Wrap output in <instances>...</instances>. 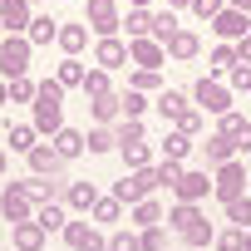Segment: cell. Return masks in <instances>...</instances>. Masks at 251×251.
I'll return each instance as SVG.
<instances>
[{
    "instance_id": "6da1fadb",
    "label": "cell",
    "mask_w": 251,
    "mask_h": 251,
    "mask_svg": "<svg viewBox=\"0 0 251 251\" xmlns=\"http://www.w3.org/2000/svg\"><path fill=\"white\" fill-rule=\"evenodd\" d=\"M35 133H59L64 128V89L54 84V79H45V84H35Z\"/></svg>"
},
{
    "instance_id": "7a4b0ae2",
    "label": "cell",
    "mask_w": 251,
    "mask_h": 251,
    "mask_svg": "<svg viewBox=\"0 0 251 251\" xmlns=\"http://www.w3.org/2000/svg\"><path fill=\"white\" fill-rule=\"evenodd\" d=\"M30 54H35V45H30L25 35H5V40H0V74H5V84H10V79H25Z\"/></svg>"
},
{
    "instance_id": "3957f363",
    "label": "cell",
    "mask_w": 251,
    "mask_h": 251,
    "mask_svg": "<svg viewBox=\"0 0 251 251\" xmlns=\"http://www.w3.org/2000/svg\"><path fill=\"white\" fill-rule=\"evenodd\" d=\"M84 25H89L99 40H108V35L123 30V10L113 5V0H89V5H84Z\"/></svg>"
},
{
    "instance_id": "277c9868",
    "label": "cell",
    "mask_w": 251,
    "mask_h": 251,
    "mask_svg": "<svg viewBox=\"0 0 251 251\" xmlns=\"http://www.w3.org/2000/svg\"><path fill=\"white\" fill-rule=\"evenodd\" d=\"M153 187H158V173H153V168H138V173L123 177V182H113V197L138 207V202H148V197H153Z\"/></svg>"
},
{
    "instance_id": "5b68a950",
    "label": "cell",
    "mask_w": 251,
    "mask_h": 251,
    "mask_svg": "<svg viewBox=\"0 0 251 251\" xmlns=\"http://www.w3.org/2000/svg\"><path fill=\"white\" fill-rule=\"evenodd\" d=\"M241 192H246V168L231 158V163H222V168H217V177H212V197L226 207V202H231V197H241Z\"/></svg>"
},
{
    "instance_id": "8992f818",
    "label": "cell",
    "mask_w": 251,
    "mask_h": 251,
    "mask_svg": "<svg viewBox=\"0 0 251 251\" xmlns=\"http://www.w3.org/2000/svg\"><path fill=\"white\" fill-rule=\"evenodd\" d=\"M192 94H197V103H202L207 113H217V118H222V113H231V89H222L217 79H207V74H202Z\"/></svg>"
},
{
    "instance_id": "52a82bcc",
    "label": "cell",
    "mask_w": 251,
    "mask_h": 251,
    "mask_svg": "<svg viewBox=\"0 0 251 251\" xmlns=\"http://www.w3.org/2000/svg\"><path fill=\"white\" fill-rule=\"evenodd\" d=\"M212 30H217V40H222V45H231V40H246V30H251V15L226 5V10L212 20Z\"/></svg>"
},
{
    "instance_id": "ba28073f",
    "label": "cell",
    "mask_w": 251,
    "mask_h": 251,
    "mask_svg": "<svg viewBox=\"0 0 251 251\" xmlns=\"http://www.w3.org/2000/svg\"><path fill=\"white\" fill-rule=\"evenodd\" d=\"M0 212H5V222H10V226H15V222H35V217H30V212H35V202L20 192V182H10L5 192H0Z\"/></svg>"
},
{
    "instance_id": "9c48e42d",
    "label": "cell",
    "mask_w": 251,
    "mask_h": 251,
    "mask_svg": "<svg viewBox=\"0 0 251 251\" xmlns=\"http://www.w3.org/2000/svg\"><path fill=\"white\" fill-rule=\"evenodd\" d=\"M30 0H0V25H5V35H25L30 30Z\"/></svg>"
},
{
    "instance_id": "30bf717a",
    "label": "cell",
    "mask_w": 251,
    "mask_h": 251,
    "mask_svg": "<svg viewBox=\"0 0 251 251\" xmlns=\"http://www.w3.org/2000/svg\"><path fill=\"white\" fill-rule=\"evenodd\" d=\"M94 64H99V69H123V64H128V45H123L118 35L99 40V45H94Z\"/></svg>"
},
{
    "instance_id": "8fae6325",
    "label": "cell",
    "mask_w": 251,
    "mask_h": 251,
    "mask_svg": "<svg viewBox=\"0 0 251 251\" xmlns=\"http://www.w3.org/2000/svg\"><path fill=\"white\" fill-rule=\"evenodd\" d=\"M64 241H69L74 251H108V241H103L89 222H69V226H64Z\"/></svg>"
},
{
    "instance_id": "7c38bea8",
    "label": "cell",
    "mask_w": 251,
    "mask_h": 251,
    "mask_svg": "<svg viewBox=\"0 0 251 251\" xmlns=\"http://www.w3.org/2000/svg\"><path fill=\"white\" fill-rule=\"evenodd\" d=\"M128 59H133L138 69H158V64L168 59V50H163L158 40H128Z\"/></svg>"
},
{
    "instance_id": "4fadbf2b",
    "label": "cell",
    "mask_w": 251,
    "mask_h": 251,
    "mask_svg": "<svg viewBox=\"0 0 251 251\" xmlns=\"http://www.w3.org/2000/svg\"><path fill=\"white\" fill-rule=\"evenodd\" d=\"M25 158H30V173H35V177H59V168H64V158H59L54 148H45V143H35Z\"/></svg>"
},
{
    "instance_id": "5bb4252c",
    "label": "cell",
    "mask_w": 251,
    "mask_h": 251,
    "mask_svg": "<svg viewBox=\"0 0 251 251\" xmlns=\"http://www.w3.org/2000/svg\"><path fill=\"white\" fill-rule=\"evenodd\" d=\"M173 192H177V202H202V197L212 192V177H207V173H187V168H182V182H177Z\"/></svg>"
},
{
    "instance_id": "9a60e30c",
    "label": "cell",
    "mask_w": 251,
    "mask_h": 251,
    "mask_svg": "<svg viewBox=\"0 0 251 251\" xmlns=\"http://www.w3.org/2000/svg\"><path fill=\"white\" fill-rule=\"evenodd\" d=\"M54 45L64 50V59H79V50L89 45V25H59V35H54Z\"/></svg>"
},
{
    "instance_id": "2e32d148",
    "label": "cell",
    "mask_w": 251,
    "mask_h": 251,
    "mask_svg": "<svg viewBox=\"0 0 251 251\" xmlns=\"http://www.w3.org/2000/svg\"><path fill=\"white\" fill-rule=\"evenodd\" d=\"M197 50H202V40H197V30H177V35L168 40V59H177V64H187V59H197Z\"/></svg>"
},
{
    "instance_id": "e0dca14e",
    "label": "cell",
    "mask_w": 251,
    "mask_h": 251,
    "mask_svg": "<svg viewBox=\"0 0 251 251\" xmlns=\"http://www.w3.org/2000/svg\"><path fill=\"white\" fill-rule=\"evenodd\" d=\"M207 59H212V64H207V79H222V74H231V64H241V59H236V45H212Z\"/></svg>"
},
{
    "instance_id": "ac0fdd59",
    "label": "cell",
    "mask_w": 251,
    "mask_h": 251,
    "mask_svg": "<svg viewBox=\"0 0 251 251\" xmlns=\"http://www.w3.org/2000/svg\"><path fill=\"white\" fill-rule=\"evenodd\" d=\"M64 202H69L74 212H94V202H99V187H94V182H69V187H64Z\"/></svg>"
},
{
    "instance_id": "d6986e66",
    "label": "cell",
    "mask_w": 251,
    "mask_h": 251,
    "mask_svg": "<svg viewBox=\"0 0 251 251\" xmlns=\"http://www.w3.org/2000/svg\"><path fill=\"white\" fill-rule=\"evenodd\" d=\"M50 148H54V153H59V158L69 163V158H79V153H84V133H79V128H59Z\"/></svg>"
},
{
    "instance_id": "ffe728a7",
    "label": "cell",
    "mask_w": 251,
    "mask_h": 251,
    "mask_svg": "<svg viewBox=\"0 0 251 251\" xmlns=\"http://www.w3.org/2000/svg\"><path fill=\"white\" fill-rule=\"evenodd\" d=\"M202 153H207V163H212V168H222V163H231V158H236V143H231V138H222V133H212V138L202 143Z\"/></svg>"
},
{
    "instance_id": "44dd1931",
    "label": "cell",
    "mask_w": 251,
    "mask_h": 251,
    "mask_svg": "<svg viewBox=\"0 0 251 251\" xmlns=\"http://www.w3.org/2000/svg\"><path fill=\"white\" fill-rule=\"evenodd\" d=\"M35 222L45 226V236H50V231H64V226H69V217H64V202H45V207H35Z\"/></svg>"
},
{
    "instance_id": "7402d4cb",
    "label": "cell",
    "mask_w": 251,
    "mask_h": 251,
    "mask_svg": "<svg viewBox=\"0 0 251 251\" xmlns=\"http://www.w3.org/2000/svg\"><path fill=\"white\" fill-rule=\"evenodd\" d=\"M45 246V226L40 222H15V251H40Z\"/></svg>"
},
{
    "instance_id": "603a6c76",
    "label": "cell",
    "mask_w": 251,
    "mask_h": 251,
    "mask_svg": "<svg viewBox=\"0 0 251 251\" xmlns=\"http://www.w3.org/2000/svg\"><path fill=\"white\" fill-rule=\"evenodd\" d=\"M177 30H182V25H177V10H158V15H153V35H148V40H158V45L168 50V40H173Z\"/></svg>"
},
{
    "instance_id": "cb8c5ba5",
    "label": "cell",
    "mask_w": 251,
    "mask_h": 251,
    "mask_svg": "<svg viewBox=\"0 0 251 251\" xmlns=\"http://www.w3.org/2000/svg\"><path fill=\"white\" fill-rule=\"evenodd\" d=\"M158 148H163V158H168V163H187V153H192V138L173 128V133H168V138H163Z\"/></svg>"
},
{
    "instance_id": "d4e9b609",
    "label": "cell",
    "mask_w": 251,
    "mask_h": 251,
    "mask_svg": "<svg viewBox=\"0 0 251 251\" xmlns=\"http://www.w3.org/2000/svg\"><path fill=\"white\" fill-rule=\"evenodd\" d=\"M54 35H59V20H50V15H35V20H30V30H25V40H30V45H50Z\"/></svg>"
},
{
    "instance_id": "484cf974",
    "label": "cell",
    "mask_w": 251,
    "mask_h": 251,
    "mask_svg": "<svg viewBox=\"0 0 251 251\" xmlns=\"http://www.w3.org/2000/svg\"><path fill=\"white\" fill-rule=\"evenodd\" d=\"M54 84H59V89H79V84H84V64H79V59H59Z\"/></svg>"
},
{
    "instance_id": "4316f807",
    "label": "cell",
    "mask_w": 251,
    "mask_h": 251,
    "mask_svg": "<svg viewBox=\"0 0 251 251\" xmlns=\"http://www.w3.org/2000/svg\"><path fill=\"white\" fill-rule=\"evenodd\" d=\"M79 89H84L89 99H103V94H113V89H108V69H99V64H94V69H84V84H79Z\"/></svg>"
},
{
    "instance_id": "83f0119b",
    "label": "cell",
    "mask_w": 251,
    "mask_h": 251,
    "mask_svg": "<svg viewBox=\"0 0 251 251\" xmlns=\"http://www.w3.org/2000/svg\"><path fill=\"white\" fill-rule=\"evenodd\" d=\"M89 113H94L99 123H113V118H123V108H118V94H103V99H89Z\"/></svg>"
},
{
    "instance_id": "f1b7e54d",
    "label": "cell",
    "mask_w": 251,
    "mask_h": 251,
    "mask_svg": "<svg viewBox=\"0 0 251 251\" xmlns=\"http://www.w3.org/2000/svg\"><path fill=\"white\" fill-rule=\"evenodd\" d=\"M226 222H231V226H241V231H251V197H246V192L226 202Z\"/></svg>"
},
{
    "instance_id": "f546056e",
    "label": "cell",
    "mask_w": 251,
    "mask_h": 251,
    "mask_svg": "<svg viewBox=\"0 0 251 251\" xmlns=\"http://www.w3.org/2000/svg\"><path fill=\"white\" fill-rule=\"evenodd\" d=\"M246 128H251V123H246V113H236V108L217 118V133H222V138H231V143H236V138H241Z\"/></svg>"
},
{
    "instance_id": "4dcf8cb0",
    "label": "cell",
    "mask_w": 251,
    "mask_h": 251,
    "mask_svg": "<svg viewBox=\"0 0 251 251\" xmlns=\"http://www.w3.org/2000/svg\"><path fill=\"white\" fill-rule=\"evenodd\" d=\"M10 138V153H30L35 148V123H15V128H5Z\"/></svg>"
},
{
    "instance_id": "1f68e13d",
    "label": "cell",
    "mask_w": 251,
    "mask_h": 251,
    "mask_svg": "<svg viewBox=\"0 0 251 251\" xmlns=\"http://www.w3.org/2000/svg\"><path fill=\"white\" fill-rule=\"evenodd\" d=\"M123 25H128V40H148V35H153V15H148V10H128Z\"/></svg>"
},
{
    "instance_id": "d6a6232c",
    "label": "cell",
    "mask_w": 251,
    "mask_h": 251,
    "mask_svg": "<svg viewBox=\"0 0 251 251\" xmlns=\"http://www.w3.org/2000/svg\"><path fill=\"white\" fill-rule=\"evenodd\" d=\"M168 222H173V226H177V236H182L192 222H202V212H197V202H177V207L168 212Z\"/></svg>"
},
{
    "instance_id": "836d02e7",
    "label": "cell",
    "mask_w": 251,
    "mask_h": 251,
    "mask_svg": "<svg viewBox=\"0 0 251 251\" xmlns=\"http://www.w3.org/2000/svg\"><path fill=\"white\" fill-rule=\"evenodd\" d=\"M182 108H187V94H177V89H163V94H158V113H163V118H177Z\"/></svg>"
},
{
    "instance_id": "e575fe53",
    "label": "cell",
    "mask_w": 251,
    "mask_h": 251,
    "mask_svg": "<svg viewBox=\"0 0 251 251\" xmlns=\"http://www.w3.org/2000/svg\"><path fill=\"white\" fill-rule=\"evenodd\" d=\"M182 241H187V246H212V241H217V231H212V222L202 217V222H192V226L182 231Z\"/></svg>"
},
{
    "instance_id": "d590c367",
    "label": "cell",
    "mask_w": 251,
    "mask_h": 251,
    "mask_svg": "<svg viewBox=\"0 0 251 251\" xmlns=\"http://www.w3.org/2000/svg\"><path fill=\"white\" fill-rule=\"evenodd\" d=\"M173 128L187 133V138H197V133H202V108H182V113L173 118Z\"/></svg>"
},
{
    "instance_id": "8d00e7d4",
    "label": "cell",
    "mask_w": 251,
    "mask_h": 251,
    "mask_svg": "<svg viewBox=\"0 0 251 251\" xmlns=\"http://www.w3.org/2000/svg\"><path fill=\"white\" fill-rule=\"evenodd\" d=\"M133 222H138V226H163V207L148 197V202H138V207H133Z\"/></svg>"
},
{
    "instance_id": "74e56055",
    "label": "cell",
    "mask_w": 251,
    "mask_h": 251,
    "mask_svg": "<svg viewBox=\"0 0 251 251\" xmlns=\"http://www.w3.org/2000/svg\"><path fill=\"white\" fill-rule=\"evenodd\" d=\"M118 108H123V118H138V113L148 108V99H143L138 89H123V94H118Z\"/></svg>"
},
{
    "instance_id": "f35d334b",
    "label": "cell",
    "mask_w": 251,
    "mask_h": 251,
    "mask_svg": "<svg viewBox=\"0 0 251 251\" xmlns=\"http://www.w3.org/2000/svg\"><path fill=\"white\" fill-rule=\"evenodd\" d=\"M158 84H163L158 69H133V74H128V89H138V94H148V89H158Z\"/></svg>"
},
{
    "instance_id": "ab89813d",
    "label": "cell",
    "mask_w": 251,
    "mask_h": 251,
    "mask_svg": "<svg viewBox=\"0 0 251 251\" xmlns=\"http://www.w3.org/2000/svg\"><path fill=\"white\" fill-rule=\"evenodd\" d=\"M84 148H89V153H113V148H118V138H113L108 128H94V133L84 138Z\"/></svg>"
},
{
    "instance_id": "60d3db41",
    "label": "cell",
    "mask_w": 251,
    "mask_h": 251,
    "mask_svg": "<svg viewBox=\"0 0 251 251\" xmlns=\"http://www.w3.org/2000/svg\"><path fill=\"white\" fill-rule=\"evenodd\" d=\"M113 138H118V148H123V143H143V123H138V118H123Z\"/></svg>"
},
{
    "instance_id": "b9f144b4",
    "label": "cell",
    "mask_w": 251,
    "mask_h": 251,
    "mask_svg": "<svg viewBox=\"0 0 251 251\" xmlns=\"http://www.w3.org/2000/svg\"><path fill=\"white\" fill-rule=\"evenodd\" d=\"M153 173H158V187H177V182H182V163H168V158H163Z\"/></svg>"
},
{
    "instance_id": "7bdbcfd3",
    "label": "cell",
    "mask_w": 251,
    "mask_h": 251,
    "mask_svg": "<svg viewBox=\"0 0 251 251\" xmlns=\"http://www.w3.org/2000/svg\"><path fill=\"white\" fill-rule=\"evenodd\" d=\"M138 246H143V251H168V231H163V226H143Z\"/></svg>"
},
{
    "instance_id": "ee69618b",
    "label": "cell",
    "mask_w": 251,
    "mask_h": 251,
    "mask_svg": "<svg viewBox=\"0 0 251 251\" xmlns=\"http://www.w3.org/2000/svg\"><path fill=\"white\" fill-rule=\"evenodd\" d=\"M123 163H128L133 173L148 168V143H123Z\"/></svg>"
},
{
    "instance_id": "f6af8a7d",
    "label": "cell",
    "mask_w": 251,
    "mask_h": 251,
    "mask_svg": "<svg viewBox=\"0 0 251 251\" xmlns=\"http://www.w3.org/2000/svg\"><path fill=\"white\" fill-rule=\"evenodd\" d=\"M118 212H123L118 197H99V202H94V217H99V222H118Z\"/></svg>"
},
{
    "instance_id": "bcb514c9",
    "label": "cell",
    "mask_w": 251,
    "mask_h": 251,
    "mask_svg": "<svg viewBox=\"0 0 251 251\" xmlns=\"http://www.w3.org/2000/svg\"><path fill=\"white\" fill-rule=\"evenodd\" d=\"M217 251H246V231H241V226L222 231V236H217Z\"/></svg>"
},
{
    "instance_id": "7dc6e473",
    "label": "cell",
    "mask_w": 251,
    "mask_h": 251,
    "mask_svg": "<svg viewBox=\"0 0 251 251\" xmlns=\"http://www.w3.org/2000/svg\"><path fill=\"white\" fill-rule=\"evenodd\" d=\"M222 10H226V0H192V15H202L207 25H212V20H217Z\"/></svg>"
},
{
    "instance_id": "c3c4849f",
    "label": "cell",
    "mask_w": 251,
    "mask_h": 251,
    "mask_svg": "<svg viewBox=\"0 0 251 251\" xmlns=\"http://www.w3.org/2000/svg\"><path fill=\"white\" fill-rule=\"evenodd\" d=\"M10 103H35V84L30 79H10Z\"/></svg>"
},
{
    "instance_id": "681fc988",
    "label": "cell",
    "mask_w": 251,
    "mask_h": 251,
    "mask_svg": "<svg viewBox=\"0 0 251 251\" xmlns=\"http://www.w3.org/2000/svg\"><path fill=\"white\" fill-rule=\"evenodd\" d=\"M226 79H231V89H236V94H251V64H231V74H226Z\"/></svg>"
},
{
    "instance_id": "f907efd6",
    "label": "cell",
    "mask_w": 251,
    "mask_h": 251,
    "mask_svg": "<svg viewBox=\"0 0 251 251\" xmlns=\"http://www.w3.org/2000/svg\"><path fill=\"white\" fill-rule=\"evenodd\" d=\"M108 251H143V246H138L133 231H113V236H108Z\"/></svg>"
},
{
    "instance_id": "816d5d0a",
    "label": "cell",
    "mask_w": 251,
    "mask_h": 251,
    "mask_svg": "<svg viewBox=\"0 0 251 251\" xmlns=\"http://www.w3.org/2000/svg\"><path fill=\"white\" fill-rule=\"evenodd\" d=\"M236 59H241V64H251V30H246V40L236 45Z\"/></svg>"
},
{
    "instance_id": "f5cc1de1",
    "label": "cell",
    "mask_w": 251,
    "mask_h": 251,
    "mask_svg": "<svg viewBox=\"0 0 251 251\" xmlns=\"http://www.w3.org/2000/svg\"><path fill=\"white\" fill-rule=\"evenodd\" d=\"M226 5H231V10H246V15H251V0H226Z\"/></svg>"
},
{
    "instance_id": "db71d44e",
    "label": "cell",
    "mask_w": 251,
    "mask_h": 251,
    "mask_svg": "<svg viewBox=\"0 0 251 251\" xmlns=\"http://www.w3.org/2000/svg\"><path fill=\"white\" fill-rule=\"evenodd\" d=\"M0 103H10V84L5 79H0Z\"/></svg>"
},
{
    "instance_id": "11a10c76",
    "label": "cell",
    "mask_w": 251,
    "mask_h": 251,
    "mask_svg": "<svg viewBox=\"0 0 251 251\" xmlns=\"http://www.w3.org/2000/svg\"><path fill=\"white\" fill-rule=\"evenodd\" d=\"M182 5H192V0H168V10H182Z\"/></svg>"
},
{
    "instance_id": "9f6ffc18",
    "label": "cell",
    "mask_w": 251,
    "mask_h": 251,
    "mask_svg": "<svg viewBox=\"0 0 251 251\" xmlns=\"http://www.w3.org/2000/svg\"><path fill=\"white\" fill-rule=\"evenodd\" d=\"M128 5H133V10H148V0H128Z\"/></svg>"
},
{
    "instance_id": "6f0895ef",
    "label": "cell",
    "mask_w": 251,
    "mask_h": 251,
    "mask_svg": "<svg viewBox=\"0 0 251 251\" xmlns=\"http://www.w3.org/2000/svg\"><path fill=\"white\" fill-rule=\"evenodd\" d=\"M0 173H5V153H0Z\"/></svg>"
},
{
    "instance_id": "680465c9",
    "label": "cell",
    "mask_w": 251,
    "mask_h": 251,
    "mask_svg": "<svg viewBox=\"0 0 251 251\" xmlns=\"http://www.w3.org/2000/svg\"><path fill=\"white\" fill-rule=\"evenodd\" d=\"M246 251H251V231H246Z\"/></svg>"
},
{
    "instance_id": "91938a15",
    "label": "cell",
    "mask_w": 251,
    "mask_h": 251,
    "mask_svg": "<svg viewBox=\"0 0 251 251\" xmlns=\"http://www.w3.org/2000/svg\"><path fill=\"white\" fill-rule=\"evenodd\" d=\"M0 40H5V25H0Z\"/></svg>"
},
{
    "instance_id": "94428289",
    "label": "cell",
    "mask_w": 251,
    "mask_h": 251,
    "mask_svg": "<svg viewBox=\"0 0 251 251\" xmlns=\"http://www.w3.org/2000/svg\"><path fill=\"white\" fill-rule=\"evenodd\" d=\"M30 5H35V0H30Z\"/></svg>"
}]
</instances>
